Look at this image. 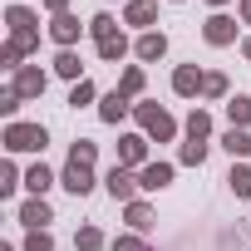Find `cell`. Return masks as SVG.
Segmentation results:
<instances>
[{
  "instance_id": "e0dca14e",
  "label": "cell",
  "mask_w": 251,
  "mask_h": 251,
  "mask_svg": "<svg viewBox=\"0 0 251 251\" xmlns=\"http://www.w3.org/2000/svg\"><path fill=\"white\" fill-rule=\"evenodd\" d=\"M123 217H128V226L143 236V231H153V207L138 197V202H128V207H123Z\"/></svg>"
},
{
  "instance_id": "ffe728a7",
  "label": "cell",
  "mask_w": 251,
  "mask_h": 251,
  "mask_svg": "<svg viewBox=\"0 0 251 251\" xmlns=\"http://www.w3.org/2000/svg\"><path fill=\"white\" fill-rule=\"evenodd\" d=\"M182 128H187V138H197V143H207V138H212V113H207V108H192V113H187V123H182Z\"/></svg>"
},
{
  "instance_id": "30bf717a",
  "label": "cell",
  "mask_w": 251,
  "mask_h": 251,
  "mask_svg": "<svg viewBox=\"0 0 251 251\" xmlns=\"http://www.w3.org/2000/svg\"><path fill=\"white\" fill-rule=\"evenodd\" d=\"M202 84H207V74H202L197 64H177V69H173V94L192 99V94H202Z\"/></svg>"
},
{
  "instance_id": "277c9868",
  "label": "cell",
  "mask_w": 251,
  "mask_h": 251,
  "mask_svg": "<svg viewBox=\"0 0 251 251\" xmlns=\"http://www.w3.org/2000/svg\"><path fill=\"white\" fill-rule=\"evenodd\" d=\"M103 187H108V197L113 202H138V177H133V168H123V163H113L108 168V177H103Z\"/></svg>"
},
{
  "instance_id": "4fadbf2b",
  "label": "cell",
  "mask_w": 251,
  "mask_h": 251,
  "mask_svg": "<svg viewBox=\"0 0 251 251\" xmlns=\"http://www.w3.org/2000/svg\"><path fill=\"white\" fill-rule=\"evenodd\" d=\"M173 182V163H148V168H138V187L143 192H163Z\"/></svg>"
},
{
  "instance_id": "5b68a950",
  "label": "cell",
  "mask_w": 251,
  "mask_h": 251,
  "mask_svg": "<svg viewBox=\"0 0 251 251\" xmlns=\"http://www.w3.org/2000/svg\"><path fill=\"white\" fill-rule=\"evenodd\" d=\"M10 89H15L20 99H40V94L50 89V74H45L40 64H25V69H15V79H10Z\"/></svg>"
},
{
  "instance_id": "9a60e30c",
  "label": "cell",
  "mask_w": 251,
  "mask_h": 251,
  "mask_svg": "<svg viewBox=\"0 0 251 251\" xmlns=\"http://www.w3.org/2000/svg\"><path fill=\"white\" fill-rule=\"evenodd\" d=\"M153 20H158V0H128V5H123V25L148 30Z\"/></svg>"
},
{
  "instance_id": "4316f807",
  "label": "cell",
  "mask_w": 251,
  "mask_h": 251,
  "mask_svg": "<svg viewBox=\"0 0 251 251\" xmlns=\"http://www.w3.org/2000/svg\"><path fill=\"white\" fill-rule=\"evenodd\" d=\"M202 94H207V99H231L226 74H217V69H212V74H207V84H202Z\"/></svg>"
},
{
  "instance_id": "52a82bcc",
  "label": "cell",
  "mask_w": 251,
  "mask_h": 251,
  "mask_svg": "<svg viewBox=\"0 0 251 251\" xmlns=\"http://www.w3.org/2000/svg\"><path fill=\"white\" fill-rule=\"evenodd\" d=\"M202 40H207V45H217V50H222V45H236V20H231V15H222V10H217V15H207Z\"/></svg>"
},
{
  "instance_id": "d6a6232c",
  "label": "cell",
  "mask_w": 251,
  "mask_h": 251,
  "mask_svg": "<svg viewBox=\"0 0 251 251\" xmlns=\"http://www.w3.org/2000/svg\"><path fill=\"white\" fill-rule=\"evenodd\" d=\"M25 251H54V236L50 231H30L25 236Z\"/></svg>"
},
{
  "instance_id": "9c48e42d",
  "label": "cell",
  "mask_w": 251,
  "mask_h": 251,
  "mask_svg": "<svg viewBox=\"0 0 251 251\" xmlns=\"http://www.w3.org/2000/svg\"><path fill=\"white\" fill-rule=\"evenodd\" d=\"M84 30H89V25H79V15H54V20H50V40H54L59 50H74V40H79Z\"/></svg>"
},
{
  "instance_id": "484cf974",
  "label": "cell",
  "mask_w": 251,
  "mask_h": 251,
  "mask_svg": "<svg viewBox=\"0 0 251 251\" xmlns=\"http://www.w3.org/2000/svg\"><path fill=\"white\" fill-rule=\"evenodd\" d=\"M74 246H79V251H103L108 241H103V231H99V226L89 222V226H79V236H74Z\"/></svg>"
},
{
  "instance_id": "6da1fadb",
  "label": "cell",
  "mask_w": 251,
  "mask_h": 251,
  "mask_svg": "<svg viewBox=\"0 0 251 251\" xmlns=\"http://www.w3.org/2000/svg\"><path fill=\"white\" fill-rule=\"evenodd\" d=\"M133 118H138V128L148 138H158V143H173L177 138V118L168 108H158V103H133Z\"/></svg>"
},
{
  "instance_id": "5bb4252c",
  "label": "cell",
  "mask_w": 251,
  "mask_h": 251,
  "mask_svg": "<svg viewBox=\"0 0 251 251\" xmlns=\"http://www.w3.org/2000/svg\"><path fill=\"white\" fill-rule=\"evenodd\" d=\"M20 222H25L30 231H45V226L54 222V212H50V202H45V197H30V202L20 207Z\"/></svg>"
},
{
  "instance_id": "d6986e66",
  "label": "cell",
  "mask_w": 251,
  "mask_h": 251,
  "mask_svg": "<svg viewBox=\"0 0 251 251\" xmlns=\"http://www.w3.org/2000/svg\"><path fill=\"white\" fill-rule=\"evenodd\" d=\"M226 187H231L241 202H251V163H231V173H226Z\"/></svg>"
},
{
  "instance_id": "ba28073f",
  "label": "cell",
  "mask_w": 251,
  "mask_h": 251,
  "mask_svg": "<svg viewBox=\"0 0 251 251\" xmlns=\"http://www.w3.org/2000/svg\"><path fill=\"white\" fill-rule=\"evenodd\" d=\"M59 187H64V192H74V197H89V192H94V168H84V163H64Z\"/></svg>"
},
{
  "instance_id": "7c38bea8",
  "label": "cell",
  "mask_w": 251,
  "mask_h": 251,
  "mask_svg": "<svg viewBox=\"0 0 251 251\" xmlns=\"http://www.w3.org/2000/svg\"><path fill=\"white\" fill-rule=\"evenodd\" d=\"M133 54H138L143 64H148V59H163V54H168V35H163V30H143L138 45H133Z\"/></svg>"
},
{
  "instance_id": "7402d4cb",
  "label": "cell",
  "mask_w": 251,
  "mask_h": 251,
  "mask_svg": "<svg viewBox=\"0 0 251 251\" xmlns=\"http://www.w3.org/2000/svg\"><path fill=\"white\" fill-rule=\"evenodd\" d=\"M54 74L79 84V79H84V74H79V54H74V50H59V54H54Z\"/></svg>"
},
{
  "instance_id": "d4e9b609",
  "label": "cell",
  "mask_w": 251,
  "mask_h": 251,
  "mask_svg": "<svg viewBox=\"0 0 251 251\" xmlns=\"http://www.w3.org/2000/svg\"><path fill=\"white\" fill-rule=\"evenodd\" d=\"M89 35H94V45H103V40L118 35V20H113V15H94V20H89Z\"/></svg>"
},
{
  "instance_id": "7a4b0ae2",
  "label": "cell",
  "mask_w": 251,
  "mask_h": 251,
  "mask_svg": "<svg viewBox=\"0 0 251 251\" xmlns=\"http://www.w3.org/2000/svg\"><path fill=\"white\" fill-rule=\"evenodd\" d=\"M5 25H10V45H20L25 54L40 45V15H35V10H25V5H10V10H5Z\"/></svg>"
},
{
  "instance_id": "f35d334b",
  "label": "cell",
  "mask_w": 251,
  "mask_h": 251,
  "mask_svg": "<svg viewBox=\"0 0 251 251\" xmlns=\"http://www.w3.org/2000/svg\"><path fill=\"white\" fill-rule=\"evenodd\" d=\"M207 5H217V10H222V5H226V0H207Z\"/></svg>"
},
{
  "instance_id": "4dcf8cb0",
  "label": "cell",
  "mask_w": 251,
  "mask_h": 251,
  "mask_svg": "<svg viewBox=\"0 0 251 251\" xmlns=\"http://www.w3.org/2000/svg\"><path fill=\"white\" fill-rule=\"evenodd\" d=\"M69 103H74V108H84V103H94V84H89V79H79V84L69 89Z\"/></svg>"
},
{
  "instance_id": "603a6c76",
  "label": "cell",
  "mask_w": 251,
  "mask_h": 251,
  "mask_svg": "<svg viewBox=\"0 0 251 251\" xmlns=\"http://www.w3.org/2000/svg\"><path fill=\"white\" fill-rule=\"evenodd\" d=\"M143 84H148V79H143V69H138V64H128V69H123V79H118V94L138 99V94H143Z\"/></svg>"
},
{
  "instance_id": "d590c367",
  "label": "cell",
  "mask_w": 251,
  "mask_h": 251,
  "mask_svg": "<svg viewBox=\"0 0 251 251\" xmlns=\"http://www.w3.org/2000/svg\"><path fill=\"white\" fill-rule=\"evenodd\" d=\"M45 10L50 15H69V0H45Z\"/></svg>"
},
{
  "instance_id": "cb8c5ba5",
  "label": "cell",
  "mask_w": 251,
  "mask_h": 251,
  "mask_svg": "<svg viewBox=\"0 0 251 251\" xmlns=\"http://www.w3.org/2000/svg\"><path fill=\"white\" fill-rule=\"evenodd\" d=\"M94 54H99L103 64H113V59H123V54H128V40H123V35H113V40H103V45H94Z\"/></svg>"
},
{
  "instance_id": "f546056e",
  "label": "cell",
  "mask_w": 251,
  "mask_h": 251,
  "mask_svg": "<svg viewBox=\"0 0 251 251\" xmlns=\"http://www.w3.org/2000/svg\"><path fill=\"white\" fill-rule=\"evenodd\" d=\"M15 187H20V168L0 163V197H15Z\"/></svg>"
},
{
  "instance_id": "8d00e7d4",
  "label": "cell",
  "mask_w": 251,
  "mask_h": 251,
  "mask_svg": "<svg viewBox=\"0 0 251 251\" xmlns=\"http://www.w3.org/2000/svg\"><path fill=\"white\" fill-rule=\"evenodd\" d=\"M236 10H241V20L251 25V0H236Z\"/></svg>"
},
{
  "instance_id": "8992f818",
  "label": "cell",
  "mask_w": 251,
  "mask_h": 251,
  "mask_svg": "<svg viewBox=\"0 0 251 251\" xmlns=\"http://www.w3.org/2000/svg\"><path fill=\"white\" fill-rule=\"evenodd\" d=\"M118 163L123 168H148V133H123L118 138Z\"/></svg>"
},
{
  "instance_id": "ac0fdd59",
  "label": "cell",
  "mask_w": 251,
  "mask_h": 251,
  "mask_svg": "<svg viewBox=\"0 0 251 251\" xmlns=\"http://www.w3.org/2000/svg\"><path fill=\"white\" fill-rule=\"evenodd\" d=\"M222 148L246 163V158H251V133H246V128H226V133H222Z\"/></svg>"
},
{
  "instance_id": "8fae6325",
  "label": "cell",
  "mask_w": 251,
  "mask_h": 251,
  "mask_svg": "<svg viewBox=\"0 0 251 251\" xmlns=\"http://www.w3.org/2000/svg\"><path fill=\"white\" fill-rule=\"evenodd\" d=\"M128 113H133V99H128V94H118V89L103 94V103H99V118H103V123H123Z\"/></svg>"
},
{
  "instance_id": "e575fe53",
  "label": "cell",
  "mask_w": 251,
  "mask_h": 251,
  "mask_svg": "<svg viewBox=\"0 0 251 251\" xmlns=\"http://www.w3.org/2000/svg\"><path fill=\"white\" fill-rule=\"evenodd\" d=\"M108 251H148V246H143V236H138V231H128V236H118Z\"/></svg>"
},
{
  "instance_id": "83f0119b",
  "label": "cell",
  "mask_w": 251,
  "mask_h": 251,
  "mask_svg": "<svg viewBox=\"0 0 251 251\" xmlns=\"http://www.w3.org/2000/svg\"><path fill=\"white\" fill-rule=\"evenodd\" d=\"M94 158H99V143H89V138H79V143L69 148V163H84V168H94Z\"/></svg>"
},
{
  "instance_id": "44dd1931",
  "label": "cell",
  "mask_w": 251,
  "mask_h": 251,
  "mask_svg": "<svg viewBox=\"0 0 251 251\" xmlns=\"http://www.w3.org/2000/svg\"><path fill=\"white\" fill-rule=\"evenodd\" d=\"M25 187H30V192H35V197H45V192H50V187H54V173H50V168H45V163H35V168H30V173H25Z\"/></svg>"
},
{
  "instance_id": "836d02e7",
  "label": "cell",
  "mask_w": 251,
  "mask_h": 251,
  "mask_svg": "<svg viewBox=\"0 0 251 251\" xmlns=\"http://www.w3.org/2000/svg\"><path fill=\"white\" fill-rule=\"evenodd\" d=\"M20 103H25V99H20L15 89H5V94H0V113H5L10 123H15V108H20Z\"/></svg>"
},
{
  "instance_id": "3957f363",
  "label": "cell",
  "mask_w": 251,
  "mask_h": 251,
  "mask_svg": "<svg viewBox=\"0 0 251 251\" xmlns=\"http://www.w3.org/2000/svg\"><path fill=\"white\" fill-rule=\"evenodd\" d=\"M50 133H45V123H5V148L10 153H45Z\"/></svg>"
},
{
  "instance_id": "2e32d148",
  "label": "cell",
  "mask_w": 251,
  "mask_h": 251,
  "mask_svg": "<svg viewBox=\"0 0 251 251\" xmlns=\"http://www.w3.org/2000/svg\"><path fill=\"white\" fill-rule=\"evenodd\" d=\"M226 118H231V128H251V94H231L226 99Z\"/></svg>"
},
{
  "instance_id": "1f68e13d",
  "label": "cell",
  "mask_w": 251,
  "mask_h": 251,
  "mask_svg": "<svg viewBox=\"0 0 251 251\" xmlns=\"http://www.w3.org/2000/svg\"><path fill=\"white\" fill-rule=\"evenodd\" d=\"M20 59H25V50H20V45H10V40H5V50H0V64H5V69H25V64H20Z\"/></svg>"
},
{
  "instance_id": "f1b7e54d",
  "label": "cell",
  "mask_w": 251,
  "mask_h": 251,
  "mask_svg": "<svg viewBox=\"0 0 251 251\" xmlns=\"http://www.w3.org/2000/svg\"><path fill=\"white\" fill-rule=\"evenodd\" d=\"M177 158H182V163H187V168H202V163H207V143H197V138H187V143H182V153H177Z\"/></svg>"
},
{
  "instance_id": "74e56055",
  "label": "cell",
  "mask_w": 251,
  "mask_h": 251,
  "mask_svg": "<svg viewBox=\"0 0 251 251\" xmlns=\"http://www.w3.org/2000/svg\"><path fill=\"white\" fill-rule=\"evenodd\" d=\"M241 54H246V59H251V35H246V40H241Z\"/></svg>"
}]
</instances>
